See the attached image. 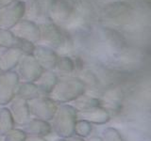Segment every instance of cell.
Segmentation results:
<instances>
[{
  "mask_svg": "<svg viewBox=\"0 0 151 141\" xmlns=\"http://www.w3.org/2000/svg\"><path fill=\"white\" fill-rule=\"evenodd\" d=\"M9 111L11 113L15 125L24 126L31 119L29 109L27 106V102L24 99L14 97L9 102Z\"/></svg>",
  "mask_w": 151,
  "mask_h": 141,
  "instance_id": "7",
  "label": "cell"
},
{
  "mask_svg": "<svg viewBox=\"0 0 151 141\" xmlns=\"http://www.w3.org/2000/svg\"><path fill=\"white\" fill-rule=\"evenodd\" d=\"M78 78L82 81L85 88H87V87L93 88V87H96V85L98 84V80L96 76L90 72L82 73L81 75H79Z\"/></svg>",
  "mask_w": 151,
  "mask_h": 141,
  "instance_id": "20",
  "label": "cell"
},
{
  "mask_svg": "<svg viewBox=\"0 0 151 141\" xmlns=\"http://www.w3.org/2000/svg\"><path fill=\"white\" fill-rule=\"evenodd\" d=\"M27 102L30 116L34 119L45 121H50L52 120L58 105L47 96H39L27 100Z\"/></svg>",
  "mask_w": 151,
  "mask_h": 141,
  "instance_id": "3",
  "label": "cell"
},
{
  "mask_svg": "<svg viewBox=\"0 0 151 141\" xmlns=\"http://www.w3.org/2000/svg\"><path fill=\"white\" fill-rule=\"evenodd\" d=\"M14 124L12 117L9 111L8 107L0 108V135H6L8 132L14 128Z\"/></svg>",
  "mask_w": 151,
  "mask_h": 141,
  "instance_id": "15",
  "label": "cell"
},
{
  "mask_svg": "<svg viewBox=\"0 0 151 141\" xmlns=\"http://www.w3.org/2000/svg\"><path fill=\"white\" fill-rule=\"evenodd\" d=\"M22 130L27 135L36 136H45L52 132L49 121L34 119V118L30 119L25 125L22 126Z\"/></svg>",
  "mask_w": 151,
  "mask_h": 141,
  "instance_id": "10",
  "label": "cell"
},
{
  "mask_svg": "<svg viewBox=\"0 0 151 141\" xmlns=\"http://www.w3.org/2000/svg\"><path fill=\"white\" fill-rule=\"evenodd\" d=\"M55 141H65V139H63V138H59V139H57Z\"/></svg>",
  "mask_w": 151,
  "mask_h": 141,
  "instance_id": "24",
  "label": "cell"
},
{
  "mask_svg": "<svg viewBox=\"0 0 151 141\" xmlns=\"http://www.w3.org/2000/svg\"><path fill=\"white\" fill-rule=\"evenodd\" d=\"M42 70H44L41 68L34 56L27 55L19 59L18 72L16 73L19 77V81L34 83Z\"/></svg>",
  "mask_w": 151,
  "mask_h": 141,
  "instance_id": "4",
  "label": "cell"
},
{
  "mask_svg": "<svg viewBox=\"0 0 151 141\" xmlns=\"http://www.w3.org/2000/svg\"><path fill=\"white\" fill-rule=\"evenodd\" d=\"M58 74L54 70H42L34 84L39 88L42 96H47L58 81Z\"/></svg>",
  "mask_w": 151,
  "mask_h": 141,
  "instance_id": "11",
  "label": "cell"
},
{
  "mask_svg": "<svg viewBox=\"0 0 151 141\" xmlns=\"http://www.w3.org/2000/svg\"><path fill=\"white\" fill-rule=\"evenodd\" d=\"M71 105L77 111H82L94 106L100 105V102H99L98 98L88 95V94H85L84 92L81 95L76 98L74 101H72V105Z\"/></svg>",
  "mask_w": 151,
  "mask_h": 141,
  "instance_id": "14",
  "label": "cell"
},
{
  "mask_svg": "<svg viewBox=\"0 0 151 141\" xmlns=\"http://www.w3.org/2000/svg\"><path fill=\"white\" fill-rule=\"evenodd\" d=\"M22 52L18 49H8L0 56V72L6 73L12 70L16 67L21 58Z\"/></svg>",
  "mask_w": 151,
  "mask_h": 141,
  "instance_id": "12",
  "label": "cell"
},
{
  "mask_svg": "<svg viewBox=\"0 0 151 141\" xmlns=\"http://www.w3.org/2000/svg\"><path fill=\"white\" fill-rule=\"evenodd\" d=\"M65 141H85V139L74 135L70 136V137H68V138H65Z\"/></svg>",
  "mask_w": 151,
  "mask_h": 141,
  "instance_id": "22",
  "label": "cell"
},
{
  "mask_svg": "<svg viewBox=\"0 0 151 141\" xmlns=\"http://www.w3.org/2000/svg\"><path fill=\"white\" fill-rule=\"evenodd\" d=\"M100 138L102 141H125L119 131L113 127H107L104 129Z\"/></svg>",
  "mask_w": 151,
  "mask_h": 141,
  "instance_id": "18",
  "label": "cell"
},
{
  "mask_svg": "<svg viewBox=\"0 0 151 141\" xmlns=\"http://www.w3.org/2000/svg\"><path fill=\"white\" fill-rule=\"evenodd\" d=\"M25 141H46L44 136H36V135H27Z\"/></svg>",
  "mask_w": 151,
  "mask_h": 141,
  "instance_id": "21",
  "label": "cell"
},
{
  "mask_svg": "<svg viewBox=\"0 0 151 141\" xmlns=\"http://www.w3.org/2000/svg\"><path fill=\"white\" fill-rule=\"evenodd\" d=\"M85 141H102L100 136H96V135H93V136H91V137H89L87 140Z\"/></svg>",
  "mask_w": 151,
  "mask_h": 141,
  "instance_id": "23",
  "label": "cell"
},
{
  "mask_svg": "<svg viewBox=\"0 0 151 141\" xmlns=\"http://www.w3.org/2000/svg\"><path fill=\"white\" fill-rule=\"evenodd\" d=\"M92 124L89 123L88 121L84 120H79L78 119L77 122H76L75 129H74V135L79 136V137H88L92 133Z\"/></svg>",
  "mask_w": 151,
  "mask_h": 141,
  "instance_id": "16",
  "label": "cell"
},
{
  "mask_svg": "<svg viewBox=\"0 0 151 141\" xmlns=\"http://www.w3.org/2000/svg\"><path fill=\"white\" fill-rule=\"evenodd\" d=\"M77 118L79 120H84L91 124L103 125L110 120V113L100 105L89 108L86 110L77 111Z\"/></svg>",
  "mask_w": 151,
  "mask_h": 141,
  "instance_id": "8",
  "label": "cell"
},
{
  "mask_svg": "<svg viewBox=\"0 0 151 141\" xmlns=\"http://www.w3.org/2000/svg\"><path fill=\"white\" fill-rule=\"evenodd\" d=\"M123 100H124L123 90L119 87L112 86L103 91L99 102H100V106L110 113V111H119L122 107Z\"/></svg>",
  "mask_w": 151,
  "mask_h": 141,
  "instance_id": "6",
  "label": "cell"
},
{
  "mask_svg": "<svg viewBox=\"0 0 151 141\" xmlns=\"http://www.w3.org/2000/svg\"><path fill=\"white\" fill-rule=\"evenodd\" d=\"M39 96L42 95L34 83L19 81V83L17 84V87L15 89V97L27 101Z\"/></svg>",
  "mask_w": 151,
  "mask_h": 141,
  "instance_id": "13",
  "label": "cell"
},
{
  "mask_svg": "<svg viewBox=\"0 0 151 141\" xmlns=\"http://www.w3.org/2000/svg\"><path fill=\"white\" fill-rule=\"evenodd\" d=\"M19 83L16 72L0 73V105H6L15 97V89Z\"/></svg>",
  "mask_w": 151,
  "mask_h": 141,
  "instance_id": "5",
  "label": "cell"
},
{
  "mask_svg": "<svg viewBox=\"0 0 151 141\" xmlns=\"http://www.w3.org/2000/svg\"><path fill=\"white\" fill-rule=\"evenodd\" d=\"M77 120V110L68 103H60L57 105L55 114L50 120L51 129L60 138H68L74 135Z\"/></svg>",
  "mask_w": 151,
  "mask_h": 141,
  "instance_id": "2",
  "label": "cell"
},
{
  "mask_svg": "<svg viewBox=\"0 0 151 141\" xmlns=\"http://www.w3.org/2000/svg\"><path fill=\"white\" fill-rule=\"evenodd\" d=\"M24 14V5L21 2L13 1L8 6L3 8L0 11V24L1 26L11 27L13 24H16Z\"/></svg>",
  "mask_w": 151,
  "mask_h": 141,
  "instance_id": "9",
  "label": "cell"
},
{
  "mask_svg": "<svg viewBox=\"0 0 151 141\" xmlns=\"http://www.w3.org/2000/svg\"><path fill=\"white\" fill-rule=\"evenodd\" d=\"M84 84L78 77H61L58 79L48 97L57 105L68 103L85 92Z\"/></svg>",
  "mask_w": 151,
  "mask_h": 141,
  "instance_id": "1",
  "label": "cell"
},
{
  "mask_svg": "<svg viewBox=\"0 0 151 141\" xmlns=\"http://www.w3.org/2000/svg\"><path fill=\"white\" fill-rule=\"evenodd\" d=\"M27 135L22 129L13 128L4 135V141H25Z\"/></svg>",
  "mask_w": 151,
  "mask_h": 141,
  "instance_id": "19",
  "label": "cell"
},
{
  "mask_svg": "<svg viewBox=\"0 0 151 141\" xmlns=\"http://www.w3.org/2000/svg\"><path fill=\"white\" fill-rule=\"evenodd\" d=\"M54 69L58 70V73H60L63 75H67L74 70V64L69 58H63L57 60Z\"/></svg>",
  "mask_w": 151,
  "mask_h": 141,
  "instance_id": "17",
  "label": "cell"
}]
</instances>
